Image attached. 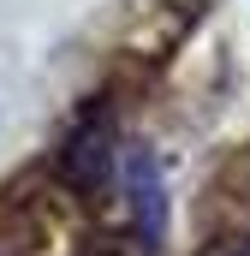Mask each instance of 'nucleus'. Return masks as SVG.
<instances>
[{
    "instance_id": "obj_3",
    "label": "nucleus",
    "mask_w": 250,
    "mask_h": 256,
    "mask_svg": "<svg viewBox=\"0 0 250 256\" xmlns=\"http://www.w3.org/2000/svg\"><path fill=\"white\" fill-rule=\"evenodd\" d=\"M238 256H250V244H244V250H238Z\"/></svg>"
},
{
    "instance_id": "obj_2",
    "label": "nucleus",
    "mask_w": 250,
    "mask_h": 256,
    "mask_svg": "<svg viewBox=\"0 0 250 256\" xmlns=\"http://www.w3.org/2000/svg\"><path fill=\"white\" fill-rule=\"evenodd\" d=\"M131 202H137V226L149 244H161L167 232V208H161V173L149 155H131Z\"/></svg>"
},
{
    "instance_id": "obj_1",
    "label": "nucleus",
    "mask_w": 250,
    "mask_h": 256,
    "mask_svg": "<svg viewBox=\"0 0 250 256\" xmlns=\"http://www.w3.org/2000/svg\"><path fill=\"white\" fill-rule=\"evenodd\" d=\"M66 173H72L84 191H102V185H108V173H114V131L90 120V126L66 143Z\"/></svg>"
}]
</instances>
